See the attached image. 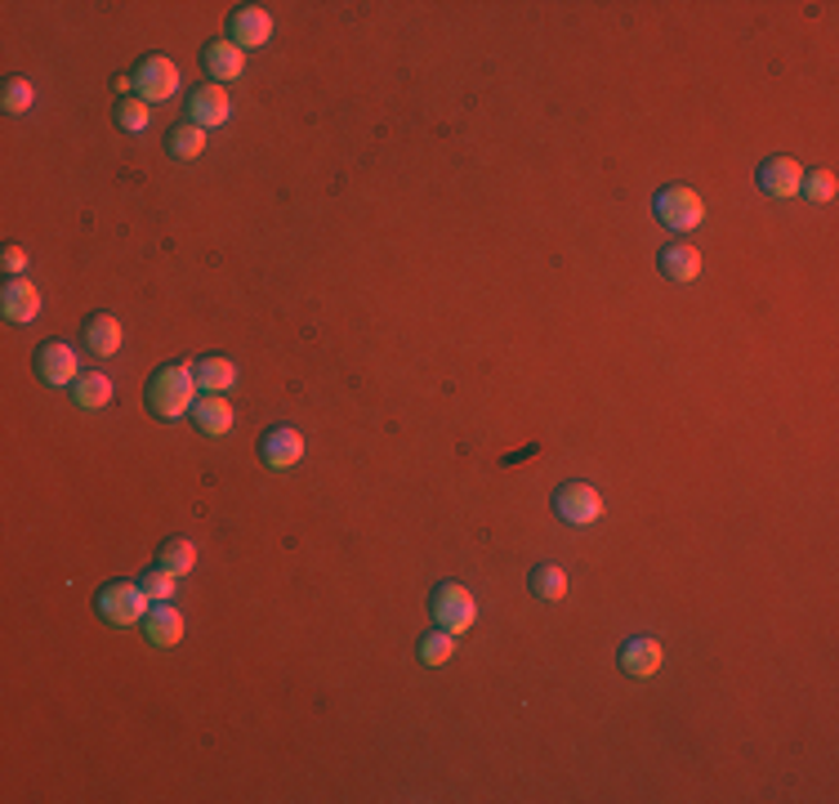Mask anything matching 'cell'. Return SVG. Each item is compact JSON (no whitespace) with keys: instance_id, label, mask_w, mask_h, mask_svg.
I'll return each instance as SVG.
<instances>
[{"instance_id":"6da1fadb","label":"cell","mask_w":839,"mask_h":804,"mask_svg":"<svg viewBox=\"0 0 839 804\" xmlns=\"http://www.w3.org/2000/svg\"><path fill=\"white\" fill-rule=\"evenodd\" d=\"M144 403H148V411H153L161 425L183 420V416L192 411V403H197V376H192V363H161V367L148 376Z\"/></svg>"},{"instance_id":"7a4b0ae2","label":"cell","mask_w":839,"mask_h":804,"mask_svg":"<svg viewBox=\"0 0 839 804\" xmlns=\"http://www.w3.org/2000/svg\"><path fill=\"white\" fill-rule=\"evenodd\" d=\"M148 608H153V595L144 591V582L116 577V582H103V586L94 591V613H98L107 626H116V630L144 622Z\"/></svg>"},{"instance_id":"3957f363","label":"cell","mask_w":839,"mask_h":804,"mask_svg":"<svg viewBox=\"0 0 839 804\" xmlns=\"http://www.w3.org/2000/svg\"><path fill=\"white\" fill-rule=\"evenodd\" d=\"M652 215H657V223L670 228V233H692V228H701V219H705V201L688 184H665L652 197Z\"/></svg>"},{"instance_id":"277c9868","label":"cell","mask_w":839,"mask_h":804,"mask_svg":"<svg viewBox=\"0 0 839 804\" xmlns=\"http://www.w3.org/2000/svg\"><path fill=\"white\" fill-rule=\"evenodd\" d=\"M429 617H433L442 630H451V635L460 639V635L473 630V622H478V604H473V595H469L460 582H438L433 595H429Z\"/></svg>"},{"instance_id":"5b68a950","label":"cell","mask_w":839,"mask_h":804,"mask_svg":"<svg viewBox=\"0 0 839 804\" xmlns=\"http://www.w3.org/2000/svg\"><path fill=\"white\" fill-rule=\"evenodd\" d=\"M32 367L41 376V385L50 389H72L81 380V363H76V349L63 340H45L36 344V354H32Z\"/></svg>"},{"instance_id":"8992f818","label":"cell","mask_w":839,"mask_h":804,"mask_svg":"<svg viewBox=\"0 0 839 804\" xmlns=\"http://www.w3.org/2000/svg\"><path fill=\"white\" fill-rule=\"evenodd\" d=\"M554 514L571 528H589V523L604 519V497H598L589 483H576V479L558 483L554 488Z\"/></svg>"},{"instance_id":"52a82bcc","label":"cell","mask_w":839,"mask_h":804,"mask_svg":"<svg viewBox=\"0 0 839 804\" xmlns=\"http://www.w3.org/2000/svg\"><path fill=\"white\" fill-rule=\"evenodd\" d=\"M179 90V67L166 54H148L135 63V94L144 103H166Z\"/></svg>"},{"instance_id":"ba28073f","label":"cell","mask_w":839,"mask_h":804,"mask_svg":"<svg viewBox=\"0 0 839 804\" xmlns=\"http://www.w3.org/2000/svg\"><path fill=\"white\" fill-rule=\"evenodd\" d=\"M269 36H273V14H269V10H260V6H237V10L228 14V41L242 50V54H247V50H264Z\"/></svg>"},{"instance_id":"9c48e42d","label":"cell","mask_w":839,"mask_h":804,"mask_svg":"<svg viewBox=\"0 0 839 804\" xmlns=\"http://www.w3.org/2000/svg\"><path fill=\"white\" fill-rule=\"evenodd\" d=\"M183 117L201 130H219L228 117H232V103H228V90L223 85H197L188 94V107H183Z\"/></svg>"},{"instance_id":"30bf717a","label":"cell","mask_w":839,"mask_h":804,"mask_svg":"<svg viewBox=\"0 0 839 804\" xmlns=\"http://www.w3.org/2000/svg\"><path fill=\"white\" fill-rule=\"evenodd\" d=\"M260 461L269 470H291L304 461V434L291 429V425H273L264 438H260Z\"/></svg>"},{"instance_id":"8fae6325","label":"cell","mask_w":839,"mask_h":804,"mask_svg":"<svg viewBox=\"0 0 839 804\" xmlns=\"http://www.w3.org/2000/svg\"><path fill=\"white\" fill-rule=\"evenodd\" d=\"M755 184H759L764 197H777V201H782V197H795V192H799L804 170H799V161H790V157H768V161H759Z\"/></svg>"},{"instance_id":"7c38bea8","label":"cell","mask_w":839,"mask_h":804,"mask_svg":"<svg viewBox=\"0 0 839 804\" xmlns=\"http://www.w3.org/2000/svg\"><path fill=\"white\" fill-rule=\"evenodd\" d=\"M201 72L210 76V85L242 81V72H247V54L237 50L232 41H206V50H201Z\"/></svg>"},{"instance_id":"4fadbf2b","label":"cell","mask_w":839,"mask_h":804,"mask_svg":"<svg viewBox=\"0 0 839 804\" xmlns=\"http://www.w3.org/2000/svg\"><path fill=\"white\" fill-rule=\"evenodd\" d=\"M81 344L94 354V358H112L116 349H122V322H116L112 313H85L81 322Z\"/></svg>"},{"instance_id":"5bb4252c","label":"cell","mask_w":839,"mask_h":804,"mask_svg":"<svg viewBox=\"0 0 839 804\" xmlns=\"http://www.w3.org/2000/svg\"><path fill=\"white\" fill-rule=\"evenodd\" d=\"M139 626H144V639H148L153 648H175V644L183 639V613H179L170 599L153 604L148 617H144Z\"/></svg>"},{"instance_id":"9a60e30c","label":"cell","mask_w":839,"mask_h":804,"mask_svg":"<svg viewBox=\"0 0 839 804\" xmlns=\"http://www.w3.org/2000/svg\"><path fill=\"white\" fill-rule=\"evenodd\" d=\"M661 661H665V652H661V639H652V635H639V639H626V644H621V670H626L630 679L657 675Z\"/></svg>"},{"instance_id":"2e32d148","label":"cell","mask_w":839,"mask_h":804,"mask_svg":"<svg viewBox=\"0 0 839 804\" xmlns=\"http://www.w3.org/2000/svg\"><path fill=\"white\" fill-rule=\"evenodd\" d=\"M0 313L10 322H36L41 317V291L28 278H10L6 291H0Z\"/></svg>"},{"instance_id":"e0dca14e","label":"cell","mask_w":839,"mask_h":804,"mask_svg":"<svg viewBox=\"0 0 839 804\" xmlns=\"http://www.w3.org/2000/svg\"><path fill=\"white\" fill-rule=\"evenodd\" d=\"M188 420H192V429H197L201 438H223V434L232 429V403H223L219 394H206V398L192 403Z\"/></svg>"},{"instance_id":"ac0fdd59","label":"cell","mask_w":839,"mask_h":804,"mask_svg":"<svg viewBox=\"0 0 839 804\" xmlns=\"http://www.w3.org/2000/svg\"><path fill=\"white\" fill-rule=\"evenodd\" d=\"M657 269H661V278H670V282H696V278H701V251L688 247V242H670V247L657 255Z\"/></svg>"},{"instance_id":"d6986e66","label":"cell","mask_w":839,"mask_h":804,"mask_svg":"<svg viewBox=\"0 0 839 804\" xmlns=\"http://www.w3.org/2000/svg\"><path fill=\"white\" fill-rule=\"evenodd\" d=\"M192 376H197V389H201V394H228V389L237 385V367H232V358H223V354L197 358V363H192Z\"/></svg>"},{"instance_id":"ffe728a7","label":"cell","mask_w":839,"mask_h":804,"mask_svg":"<svg viewBox=\"0 0 839 804\" xmlns=\"http://www.w3.org/2000/svg\"><path fill=\"white\" fill-rule=\"evenodd\" d=\"M166 153H170L175 161H197V157L206 153V130L192 126V122L170 126V130H166Z\"/></svg>"},{"instance_id":"44dd1931","label":"cell","mask_w":839,"mask_h":804,"mask_svg":"<svg viewBox=\"0 0 839 804\" xmlns=\"http://www.w3.org/2000/svg\"><path fill=\"white\" fill-rule=\"evenodd\" d=\"M112 380L103 376V372H81V380L72 385V403L76 407H85V411H103L107 403H112Z\"/></svg>"},{"instance_id":"7402d4cb","label":"cell","mask_w":839,"mask_h":804,"mask_svg":"<svg viewBox=\"0 0 839 804\" xmlns=\"http://www.w3.org/2000/svg\"><path fill=\"white\" fill-rule=\"evenodd\" d=\"M527 586H532L536 599L558 604V599L567 595V572H563L558 563H536V567H532V577H527Z\"/></svg>"},{"instance_id":"603a6c76","label":"cell","mask_w":839,"mask_h":804,"mask_svg":"<svg viewBox=\"0 0 839 804\" xmlns=\"http://www.w3.org/2000/svg\"><path fill=\"white\" fill-rule=\"evenodd\" d=\"M451 652H455V635L451 630H429V635H420V644H416V657H420V666H447L451 661Z\"/></svg>"},{"instance_id":"cb8c5ba5","label":"cell","mask_w":839,"mask_h":804,"mask_svg":"<svg viewBox=\"0 0 839 804\" xmlns=\"http://www.w3.org/2000/svg\"><path fill=\"white\" fill-rule=\"evenodd\" d=\"M157 563L170 567V572H179V577H188V572L197 567V545H192L188 536H170V541H161Z\"/></svg>"},{"instance_id":"d4e9b609","label":"cell","mask_w":839,"mask_h":804,"mask_svg":"<svg viewBox=\"0 0 839 804\" xmlns=\"http://www.w3.org/2000/svg\"><path fill=\"white\" fill-rule=\"evenodd\" d=\"M112 117H116V126H122L126 135H144V130H148V103H144L139 94H135V98L126 94L122 103H116Z\"/></svg>"},{"instance_id":"484cf974","label":"cell","mask_w":839,"mask_h":804,"mask_svg":"<svg viewBox=\"0 0 839 804\" xmlns=\"http://www.w3.org/2000/svg\"><path fill=\"white\" fill-rule=\"evenodd\" d=\"M144 591L153 595V604H161V599H175V591H179V572H170V567H153V572H144Z\"/></svg>"},{"instance_id":"4316f807","label":"cell","mask_w":839,"mask_h":804,"mask_svg":"<svg viewBox=\"0 0 839 804\" xmlns=\"http://www.w3.org/2000/svg\"><path fill=\"white\" fill-rule=\"evenodd\" d=\"M32 103H36V90H32L28 76H10L6 90H0V107H6V112H28Z\"/></svg>"},{"instance_id":"83f0119b","label":"cell","mask_w":839,"mask_h":804,"mask_svg":"<svg viewBox=\"0 0 839 804\" xmlns=\"http://www.w3.org/2000/svg\"><path fill=\"white\" fill-rule=\"evenodd\" d=\"M799 192H804L808 201H830V197H835V170H812V175H804Z\"/></svg>"},{"instance_id":"f1b7e54d","label":"cell","mask_w":839,"mask_h":804,"mask_svg":"<svg viewBox=\"0 0 839 804\" xmlns=\"http://www.w3.org/2000/svg\"><path fill=\"white\" fill-rule=\"evenodd\" d=\"M0 264H6L14 278L28 269V255H23V247H6V255H0Z\"/></svg>"}]
</instances>
